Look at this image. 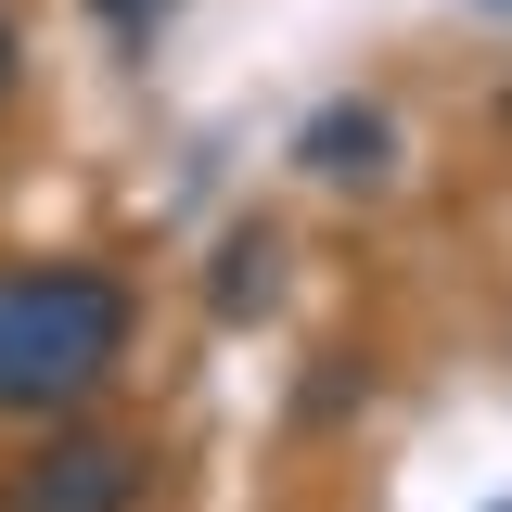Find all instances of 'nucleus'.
<instances>
[{
    "label": "nucleus",
    "instance_id": "3",
    "mask_svg": "<svg viewBox=\"0 0 512 512\" xmlns=\"http://www.w3.org/2000/svg\"><path fill=\"white\" fill-rule=\"evenodd\" d=\"M295 167H308V180H384V167H397V116H384V103H333V116H308Z\"/></svg>",
    "mask_w": 512,
    "mask_h": 512
},
{
    "label": "nucleus",
    "instance_id": "4",
    "mask_svg": "<svg viewBox=\"0 0 512 512\" xmlns=\"http://www.w3.org/2000/svg\"><path fill=\"white\" fill-rule=\"evenodd\" d=\"M282 295V231L269 218H244V231H218V269H205V308L218 320H256Z\"/></svg>",
    "mask_w": 512,
    "mask_h": 512
},
{
    "label": "nucleus",
    "instance_id": "1",
    "mask_svg": "<svg viewBox=\"0 0 512 512\" xmlns=\"http://www.w3.org/2000/svg\"><path fill=\"white\" fill-rule=\"evenodd\" d=\"M128 359L116 269H0V410H77Z\"/></svg>",
    "mask_w": 512,
    "mask_h": 512
},
{
    "label": "nucleus",
    "instance_id": "2",
    "mask_svg": "<svg viewBox=\"0 0 512 512\" xmlns=\"http://www.w3.org/2000/svg\"><path fill=\"white\" fill-rule=\"evenodd\" d=\"M141 448L128 436H52L26 474H13V512H141Z\"/></svg>",
    "mask_w": 512,
    "mask_h": 512
},
{
    "label": "nucleus",
    "instance_id": "5",
    "mask_svg": "<svg viewBox=\"0 0 512 512\" xmlns=\"http://www.w3.org/2000/svg\"><path fill=\"white\" fill-rule=\"evenodd\" d=\"M13 77H26V52H13V13H0V103H13Z\"/></svg>",
    "mask_w": 512,
    "mask_h": 512
},
{
    "label": "nucleus",
    "instance_id": "6",
    "mask_svg": "<svg viewBox=\"0 0 512 512\" xmlns=\"http://www.w3.org/2000/svg\"><path fill=\"white\" fill-rule=\"evenodd\" d=\"M103 13H141V0H103Z\"/></svg>",
    "mask_w": 512,
    "mask_h": 512
}]
</instances>
